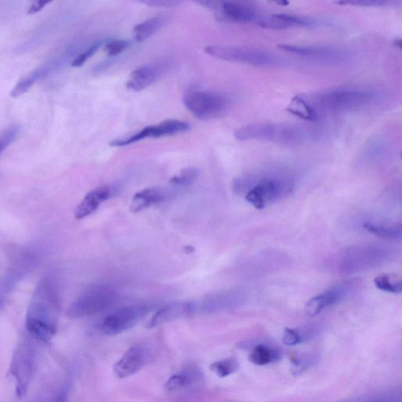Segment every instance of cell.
Masks as SVG:
<instances>
[{"label":"cell","mask_w":402,"mask_h":402,"mask_svg":"<svg viewBox=\"0 0 402 402\" xmlns=\"http://www.w3.org/2000/svg\"><path fill=\"white\" fill-rule=\"evenodd\" d=\"M377 95L371 91L336 89L294 97L288 111L302 119L314 121L321 116L362 109L371 105Z\"/></svg>","instance_id":"cell-1"},{"label":"cell","mask_w":402,"mask_h":402,"mask_svg":"<svg viewBox=\"0 0 402 402\" xmlns=\"http://www.w3.org/2000/svg\"><path fill=\"white\" fill-rule=\"evenodd\" d=\"M248 187L249 190L247 192L245 200L256 209L262 210L268 203L290 192L294 187V181L290 176L277 173L249 176L234 181L235 191L240 192Z\"/></svg>","instance_id":"cell-2"},{"label":"cell","mask_w":402,"mask_h":402,"mask_svg":"<svg viewBox=\"0 0 402 402\" xmlns=\"http://www.w3.org/2000/svg\"><path fill=\"white\" fill-rule=\"evenodd\" d=\"M310 136V132L304 127L283 123H253L234 133L236 139L240 142L265 140L286 145L303 143Z\"/></svg>","instance_id":"cell-3"},{"label":"cell","mask_w":402,"mask_h":402,"mask_svg":"<svg viewBox=\"0 0 402 402\" xmlns=\"http://www.w3.org/2000/svg\"><path fill=\"white\" fill-rule=\"evenodd\" d=\"M59 297L55 286L49 280L37 286L26 316V325L57 330Z\"/></svg>","instance_id":"cell-4"},{"label":"cell","mask_w":402,"mask_h":402,"mask_svg":"<svg viewBox=\"0 0 402 402\" xmlns=\"http://www.w3.org/2000/svg\"><path fill=\"white\" fill-rule=\"evenodd\" d=\"M205 51L208 55L221 60L245 65L272 66L281 63L275 53L255 47L214 45L205 47Z\"/></svg>","instance_id":"cell-5"},{"label":"cell","mask_w":402,"mask_h":402,"mask_svg":"<svg viewBox=\"0 0 402 402\" xmlns=\"http://www.w3.org/2000/svg\"><path fill=\"white\" fill-rule=\"evenodd\" d=\"M116 294L106 287L90 289L79 297L68 309L67 315L72 318H83L100 313L115 303Z\"/></svg>","instance_id":"cell-6"},{"label":"cell","mask_w":402,"mask_h":402,"mask_svg":"<svg viewBox=\"0 0 402 402\" xmlns=\"http://www.w3.org/2000/svg\"><path fill=\"white\" fill-rule=\"evenodd\" d=\"M182 103L198 119L208 120L223 114L227 110L229 100L221 94L192 91L184 95Z\"/></svg>","instance_id":"cell-7"},{"label":"cell","mask_w":402,"mask_h":402,"mask_svg":"<svg viewBox=\"0 0 402 402\" xmlns=\"http://www.w3.org/2000/svg\"><path fill=\"white\" fill-rule=\"evenodd\" d=\"M153 308V305L136 304L118 309L103 321L100 330L106 336L119 335L135 327Z\"/></svg>","instance_id":"cell-8"},{"label":"cell","mask_w":402,"mask_h":402,"mask_svg":"<svg viewBox=\"0 0 402 402\" xmlns=\"http://www.w3.org/2000/svg\"><path fill=\"white\" fill-rule=\"evenodd\" d=\"M358 281H347L332 287L328 291L310 299L305 305V312L310 317H315L332 305L344 301L357 291Z\"/></svg>","instance_id":"cell-9"},{"label":"cell","mask_w":402,"mask_h":402,"mask_svg":"<svg viewBox=\"0 0 402 402\" xmlns=\"http://www.w3.org/2000/svg\"><path fill=\"white\" fill-rule=\"evenodd\" d=\"M71 52V49H67L62 53H58V55L52 57L49 60L42 63L34 71L26 75L13 88L12 93H10L12 97H19V96L26 93L31 88H33L37 82L41 81L42 79L56 72L58 68L62 66L63 62L68 58Z\"/></svg>","instance_id":"cell-10"},{"label":"cell","mask_w":402,"mask_h":402,"mask_svg":"<svg viewBox=\"0 0 402 402\" xmlns=\"http://www.w3.org/2000/svg\"><path fill=\"white\" fill-rule=\"evenodd\" d=\"M279 47L281 50L293 55L321 62L339 63L348 58L347 51L335 47L280 45Z\"/></svg>","instance_id":"cell-11"},{"label":"cell","mask_w":402,"mask_h":402,"mask_svg":"<svg viewBox=\"0 0 402 402\" xmlns=\"http://www.w3.org/2000/svg\"><path fill=\"white\" fill-rule=\"evenodd\" d=\"M246 299L244 292L227 290L208 294L203 299L200 308L205 313H218L232 310L242 305Z\"/></svg>","instance_id":"cell-12"},{"label":"cell","mask_w":402,"mask_h":402,"mask_svg":"<svg viewBox=\"0 0 402 402\" xmlns=\"http://www.w3.org/2000/svg\"><path fill=\"white\" fill-rule=\"evenodd\" d=\"M149 352L142 346H134L123 355L114 367L116 377L120 379L131 377L147 366Z\"/></svg>","instance_id":"cell-13"},{"label":"cell","mask_w":402,"mask_h":402,"mask_svg":"<svg viewBox=\"0 0 402 402\" xmlns=\"http://www.w3.org/2000/svg\"><path fill=\"white\" fill-rule=\"evenodd\" d=\"M178 192L171 187L155 186L150 188L139 191L134 196L131 203V211L133 212H139L145 209L156 205V203H163L171 199Z\"/></svg>","instance_id":"cell-14"},{"label":"cell","mask_w":402,"mask_h":402,"mask_svg":"<svg viewBox=\"0 0 402 402\" xmlns=\"http://www.w3.org/2000/svg\"><path fill=\"white\" fill-rule=\"evenodd\" d=\"M195 310L196 305L191 302H174L165 305L155 313L147 327L149 329L157 328L171 321L187 317Z\"/></svg>","instance_id":"cell-15"},{"label":"cell","mask_w":402,"mask_h":402,"mask_svg":"<svg viewBox=\"0 0 402 402\" xmlns=\"http://www.w3.org/2000/svg\"><path fill=\"white\" fill-rule=\"evenodd\" d=\"M162 73V67L157 64H147L138 67L130 74L126 84L127 88L138 92L156 82Z\"/></svg>","instance_id":"cell-16"},{"label":"cell","mask_w":402,"mask_h":402,"mask_svg":"<svg viewBox=\"0 0 402 402\" xmlns=\"http://www.w3.org/2000/svg\"><path fill=\"white\" fill-rule=\"evenodd\" d=\"M219 7L228 19L240 23H250L258 21L259 12L251 5L241 2H223Z\"/></svg>","instance_id":"cell-17"},{"label":"cell","mask_w":402,"mask_h":402,"mask_svg":"<svg viewBox=\"0 0 402 402\" xmlns=\"http://www.w3.org/2000/svg\"><path fill=\"white\" fill-rule=\"evenodd\" d=\"M112 194L108 186H100L88 192L75 211V218L82 219L95 212L101 203L108 200Z\"/></svg>","instance_id":"cell-18"},{"label":"cell","mask_w":402,"mask_h":402,"mask_svg":"<svg viewBox=\"0 0 402 402\" xmlns=\"http://www.w3.org/2000/svg\"><path fill=\"white\" fill-rule=\"evenodd\" d=\"M259 24L266 29H286L294 27H310L316 25V21L299 17V16L287 14L271 15V17L262 19Z\"/></svg>","instance_id":"cell-19"},{"label":"cell","mask_w":402,"mask_h":402,"mask_svg":"<svg viewBox=\"0 0 402 402\" xmlns=\"http://www.w3.org/2000/svg\"><path fill=\"white\" fill-rule=\"evenodd\" d=\"M188 123L179 120H167L158 125L147 127L149 138H162L178 135L190 130Z\"/></svg>","instance_id":"cell-20"},{"label":"cell","mask_w":402,"mask_h":402,"mask_svg":"<svg viewBox=\"0 0 402 402\" xmlns=\"http://www.w3.org/2000/svg\"><path fill=\"white\" fill-rule=\"evenodd\" d=\"M167 19V16L159 15L137 25L134 29L135 40L138 42L148 40L163 28Z\"/></svg>","instance_id":"cell-21"},{"label":"cell","mask_w":402,"mask_h":402,"mask_svg":"<svg viewBox=\"0 0 402 402\" xmlns=\"http://www.w3.org/2000/svg\"><path fill=\"white\" fill-rule=\"evenodd\" d=\"M280 353L264 344H257L251 350L249 360L256 366H266V364L276 362L280 360Z\"/></svg>","instance_id":"cell-22"},{"label":"cell","mask_w":402,"mask_h":402,"mask_svg":"<svg viewBox=\"0 0 402 402\" xmlns=\"http://www.w3.org/2000/svg\"><path fill=\"white\" fill-rule=\"evenodd\" d=\"M364 228L370 234L376 235L377 237L385 240H400L401 238V225L396 226H379L372 223H366L364 224Z\"/></svg>","instance_id":"cell-23"},{"label":"cell","mask_w":402,"mask_h":402,"mask_svg":"<svg viewBox=\"0 0 402 402\" xmlns=\"http://www.w3.org/2000/svg\"><path fill=\"white\" fill-rule=\"evenodd\" d=\"M200 173L194 168H186L180 171V173L175 175L170 180V184L177 191L190 186L199 177Z\"/></svg>","instance_id":"cell-24"},{"label":"cell","mask_w":402,"mask_h":402,"mask_svg":"<svg viewBox=\"0 0 402 402\" xmlns=\"http://www.w3.org/2000/svg\"><path fill=\"white\" fill-rule=\"evenodd\" d=\"M239 368V362L234 357L223 359V360L214 362L210 366L212 373L221 378H226L232 375Z\"/></svg>","instance_id":"cell-25"},{"label":"cell","mask_w":402,"mask_h":402,"mask_svg":"<svg viewBox=\"0 0 402 402\" xmlns=\"http://www.w3.org/2000/svg\"><path fill=\"white\" fill-rule=\"evenodd\" d=\"M192 381L188 373H179L171 377L165 383L164 390L167 392H175L187 387Z\"/></svg>","instance_id":"cell-26"},{"label":"cell","mask_w":402,"mask_h":402,"mask_svg":"<svg viewBox=\"0 0 402 402\" xmlns=\"http://www.w3.org/2000/svg\"><path fill=\"white\" fill-rule=\"evenodd\" d=\"M374 283L379 290L384 292L396 294L401 293L402 290L401 281H393L388 276L377 277L374 279Z\"/></svg>","instance_id":"cell-27"},{"label":"cell","mask_w":402,"mask_h":402,"mask_svg":"<svg viewBox=\"0 0 402 402\" xmlns=\"http://www.w3.org/2000/svg\"><path fill=\"white\" fill-rule=\"evenodd\" d=\"M19 133L20 128L17 125H12L0 135V155L16 140Z\"/></svg>","instance_id":"cell-28"},{"label":"cell","mask_w":402,"mask_h":402,"mask_svg":"<svg viewBox=\"0 0 402 402\" xmlns=\"http://www.w3.org/2000/svg\"><path fill=\"white\" fill-rule=\"evenodd\" d=\"M101 46V42H95V44L90 45L87 49L82 53H80L79 55L74 58V60L72 62V66L76 68L83 66L84 64L99 50Z\"/></svg>","instance_id":"cell-29"},{"label":"cell","mask_w":402,"mask_h":402,"mask_svg":"<svg viewBox=\"0 0 402 402\" xmlns=\"http://www.w3.org/2000/svg\"><path fill=\"white\" fill-rule=\"evenodd\" d=\"M131 45V42L129 40H114L107 42L104 49L110 56H116L127 49Z\"/></svg>","instance_id":"cell-30"},{"label":"cell","mask_w":402,"mask_h":402,"mask_svg":"<svg viewBox=\"0 0 402 402\" xmlns=\"http://www.w3.org/2000/svg\"><path fill=\"white\" fill-rule=\"evenodd\" d=\"M316 358L314 357H307L305 358H294L292 368V373L294 376H298L305 372L310 366L315 363Z\"/></svg>","instance_id":"cell-31"},{"label":"cell","mask_w":402,"mask_h":402,"mask_svg":"<svg viewBox=\"0 0 402 402\" xmlns=\"http://www.w3.org/2000/svg\"><path fill=\"white\" fill-rule=\"evenodd\" d=\"M283 342L286 346H296L300 342H302L303 340V336L302 334L298 330L293 329H286L285 331H284L283 335Z\"/></svg>","instance_id":"cell-32"},{"label":"cell","mask_w":402,"mask_h":402,"mask_svg":"<svg viewBox=\"0 0 402 402\" xmlns=\"http://www.w3.org/2000/svg\"><path fill=\"white\" fill-rule=\"evenodd\" d=\"M141 3L147 6L158 8H177L182 4V2L178 0H145Z\"/></svg>","instance_id":"cell-33"},{"label":"cell","mask_w":402,"mask_h":402,"mask_svg":"<svg viewBox=\"0 0 402 402\" xmlns=\"http://www.w3.org/2000/svg\"><path fill=\"white\" fill-rule=\"evenodd\" d=\"M48 3H49V2H45V1L35 2L34 4H32V6L29 8L28 12L30 14L38 13Z\"/></svg>","instance_id":"cell-34"},{"label":"cell","mask_w":402,"mask_h":402,"mask_svg":"<svg viewBox=\"0 0 402 402\" xmlns=\"http://www.w3.org/2000/svg\"><path fill=\"white\" fill-rule=\"evenodd\" d=\"M351 4H357V5H364V6H367V5H371V6H375V5H377V6H380V5H384L386 3L382 1H363V2H351L349 3Z\"/></svg>","instance_id":"cell-35"},{"label":"cell","mask_w":402,"mask_h":402,"mask_svg":"<svg viewBox=\"0 0 402 402\" xmlns=\"http://www.w3.org/2000/svg\"><path fill=\"white\" fill-rule=\"evenodd\" d=\"M66 395H61L60 397H58V398L56 399V401L55 402H66Z\"/></svg>","instance_id":"cell-36"},{"label":"cell","mask_w":402,"mask_h":402,"mask_svg":"<svg viewBox=\"0 0 402 402\" xmlns=\"http://www.w3.org/2000/svg\"><path fill=\"white\" fill-rule=\"evenodd\" d=\"M369 402H384L383 401H369Z\"/></svg>","instance_id":"cell-37"}]
</instances>
